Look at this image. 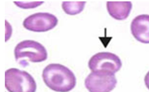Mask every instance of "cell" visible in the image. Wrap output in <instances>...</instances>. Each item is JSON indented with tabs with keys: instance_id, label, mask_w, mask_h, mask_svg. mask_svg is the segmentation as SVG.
<instances>
[{
	"instance_id": "obj_4",
	"label": "cell",
	"mask_w": 149,
	"mask_h": 92,
	"mask_svg": "<svg viewBox=\"0 0 149 92\" xmlns=\"http://www.w3.org/2000/svg\"><path fill=\"white\" fill-rule=\"evenodd\" d=\"M117 80L114 73L92 71L86 77L84 83L90 92H110L116 87Z\"/></svg>"
},
{
	"instance_id": "obj_2",
	"label": "cell",
	"mask_w": 149,
	"mask_h": 92,
	"mask_svg": "<svg viewBox=\"0 0 149 92\" xmlns=\"http://www.w3.org/2000/svg\"><path fill=\"white\" fill-rule=\"evenodd\" d=\"M5 86L9 92H36L37 86L29 73L15 68L5 72Z\"/></svg>"
},
{
	"instance_id": "obj_1",
	"label": "cell",
	"mask_w": 149,
	"mask_h": 92,
	"mask_svg": "<svg viewBox=\"0 0 149 92\" xmlns=\"http://www.w3.org/2000/svg\"><path fill=\"white\" fill-rule=\"evenodd\" d=\"M42 77L45 84L58 92H67L73 89L76 79L73 72L67 67L59 64H51L43 69Z\"/></svg>"
},
{
	"instance_id": "obj_8",
	"label": "cell",
	"mask_w": 149,
	"mask_h": 92,
	"mask_svg": "<svg viewBox=\"0 0 149 92\" xmlns=\"http://www.w3.org/2000/svg\"><path fill=\"white\" fill-rule=\"evenodd\" d=\"M131 2H107V8L110 15L119 20L126 19L129 16L132 8Z\"/></svg>"
},
{
	"instance_id": "obj_11",
	"label": "cell",
	"mask_w": 149,
	"mask_h": 92,
	"mask_svg": "<svg viewBox=\"0 0 149 92\" xmlns=\"http://www.w3.org/2000/svg\"><path fill=\"white\" fill-rule=\"evenodd\" d=\"M144 81L146 87L149 90V71L145 75Z\"/></svg>"
},
{
	"instance_id": "obj_6",
	"label": "cell",
	"mask_w": 149,
	"mask_h": 92,
	"mask_svg": "<svg viewBox=\"0 0 149 92\" xmlns=\"http://www.w3.org/2000/svg\"><path fill=\"white\" fill-rule=\"evenodd\" d=\"M58 22V19L54 15L48 13L39 12L26 17L23 22V25L30 31L43 32L53 28Z\"/></svg>"
},
{
	"instance_id": "obj_7",
	"label": "cell",
	"mask_w": 149,
	"mask_h": 92,
	"mask_svg": "<svg viewBox=\"0 0 149 92\" xmlns=\"http://www.w3.org/2000/svg\"><path fill=\"white\" fill-rule=\"evenodd\" d=\"M131 30L134 38L143 44H149V15L142 14L135 17L131 24Z\"/></svg>"
},
{
	"instance_id": "obj_3",
	"label": "cell",
	"mask_w": 149,
	"mask_h": 92,
	"mask_svg": "<svg viewBox=\"0 0 149 92\" xmlns=\"http://www.w3.org/2000/svg\"><path fill=\"white\" fill-rule=\"evenodd\" d=\"M16 60L20 64L25 59L26 66L27 61L33 62H41L45 60L47 53L45 47L39 43L32 40H26L18 44L14 49Z\"/></svg>"
},
{
	"instance_id": "obj_5",
	"label": "cell",
	"mask_w": 149,
	"mask_h": 92,
	"mask_svg": "<svg viewBox=\"0 0 149 92\" xmlns=\"http://www.w3.org/2000/svg\"><path fill=\"white\" fill-rule=\"evenodd\" d=\"M88 66L92 71H101L114 73L122 66L119 57L115 54L102 52L93 55L89 59Z\"/></svg>"
},
{
	"instance_id": "obj_10",
	"label": "cell",
	"mask_w": 149,
	"mask_h": 92,
	"mask_svg": "<svg viewBox=\"0 0 149 92\" xmlns=\"http://www.w3.org/2000/svg\"><path fill=\"white\" fill-rule=\"evenodd\" d=\"M14 3L17 6L24 9L33 8L37 7L42 4L44 2H14Z\"/></svg>"
},
{
	"instance_id": "obj_9",
	"label": "cell",
	"mask_w": 149,
	"mask_h": 92,
	"mask_svg": "<svg viewBox=\"0 0 149 92\" xmlns=\"http://www.w3.org/2000/svg\"><path fill=\"white\" fill-rule=\"evenodd\" d=\"M86 2H63L62 6L66 13L74 15L81 13L85 7Z\"/></svg>"
}]
</instances>
